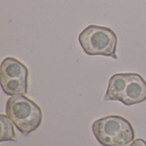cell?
Wrapping results in <instances>:
<instances>
[{
  "label": "cell",
  "instance_id": "obj_8",
  "mask_svg": "<svg viewBox=\"0 0 146 146\" xmlns=\"http://www.w3.org/2000/svg\"><path fill=\"white\" fill-rule=\"evenodd\" d=\"M1 135L0 141H16V135L14 130L12 121L4 115H0Z\"/></svg>",
  "mask_w": 146,
  "mask_h": 146
},
{
  "label": "cell",
  "instance_id": "obj_5",
  "mask_svg": "<svg viewBox=\"0 0 146 146\" xmlns=\"http://www.w3.org/2000/svg\"><path fill=\"white\" fill-rule=\"evenodd\" d=\"M28 68L19 60L13 57L5 58L0 68V79H28Z\"/></svg>",
  "mask_w": 146,
  "mask_h": 146
},
{
  "label": "cell",
  "instance_id": "obj_2",
  "mask_svg": "<svg viewBox=\"0 0 146 146\" xmlns=\"http://www.w3.org/2000/svg\"><path fill=\"white\" fill-rule=\"evenodd\" d=\"M6 114L17 129L25 135L37 130L43 119L40 107L23 95L11 96L7 100Z\"/></svg>",
  "mask_w": 146,
  "mask_h": 146
},
{
  "label": "cell",
  "instance_id": "obj_6",
  "mask_svg": "<svg viewBox=\"0 0 146 146\" xmlns=\"http://www.w3.org/2000/svg\"><path fill=\"white\" fill-rule=\"evenodd\" d=\"M132 73L115 74L109 80V86L106 94L104 98V101H120L127 88Z\"/></svg>",
  "mask_w": 146,
  "mask_h": 146
},
{
  "label": "cell",
  "instance_id": "obj_4",
  "mask_svg": "<svg viewBox=\"0 0 146 146\" xmlns=\"http://www.w3.org/2000/svg\"><path fill=\"white\" fill-rule=\"evenodd\" d=\"M145 100L146 81L139 74L132 73L121 102L127 106H130Z\"/></svg>",
  "mask_w": 146,
  "mask_h": 146
},
{
  "label": "cell",
  "instance_id": "obj_3",
  "mask_svg": "<svg viewBox=\"0 0 146 146\" xmlns=\"http://www.w3.org/2000/svg\"><path fill=\"white\" fill-rule=\"evenodd\" d=\"M79 42L89 56H104L117 59L118 38L110 27L90 25L79 35Z\"/></svg>",
  "mask_w": 146,
  "mask_h": 146
},
{
  "label": "cell",
  "instance_id": "obj_1",
  "mask_svg": "<svg viewBox=\"0 0 146 146\" xmlns=\"http://www.w3.org/2000/svg\"><path fill=\"white\" fill-rule=\"evenodd\" d=\"M92 132L98 143L104 146H129L135 139L130 121L119 115H108L95 121Z\"/></svg>",
  "mask_w": 146,
  "mask_h": 146
},
{
  "label": "cell",
  "instance_id": "obj_9",
  "mask_svg": "<svg viewBox=\"0 0 146 146\" xmlns=\"http://www.w3.org/2000/svg\"><path fill=\"white\" fill-rule=\"evenodd\" d=\"M129 146H146V142L142 139H138L133 141V144H131Z\"/></svg>",
  "mask_w": 146,
  "mask_h": 146
},
{
  "label": "cell",
  "instance_id": "obj_7",
  "mask_svg": "<svg viewBox=\"0 0 146 146\" xmlns=\"http://www.w3.org/2000/svg\"><path fill=\"white\" fill-rule=\"evenodd\" d=\"M28 79L1 80V87L8 96L25 95L27 92Z\"/></svg>",
  "mask_w": 146,
  "mask_h": 146
}]
</instances>
